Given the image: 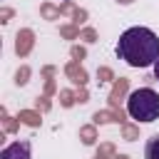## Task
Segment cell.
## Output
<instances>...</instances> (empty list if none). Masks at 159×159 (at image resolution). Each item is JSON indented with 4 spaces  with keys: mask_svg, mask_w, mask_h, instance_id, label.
Masks as SVG:
<instances>
[{
    "mask_svg": "<svg viewBox=\"0 0 159 159\" xmlns=\"http://www.w3.org/2000/svg\"><path fill=\"white\" fill-rule=\"evenodd\" d=\"M117 55L129 67H149L159 60V37L149 27H129L119 35Z\"/></svg>",
    "mask_w": 159,
    "mask_h": 159,
    "instance_id": "cell-1",
    "label": "cell"
},
{
    "mask_svg": "<svg viewBox=\"0 0 159 159\" xmlns=\"http://www.w3.org/2000/svg\"><path fill=\"white\" fill-rule=\"evenodd\" d=\"M127 112L137 122H154V119H159V94L152 87L134 89L127 97Z\"/></svg>",
    "mask_w": 159,
    "mask_h": 159,
    "instance_id": "cell-2",
    "label": "cell"
},
{
    "mask_svg": "<svg viewBox=\"0 0 159 159\" xmlns=\"http://www.w3.org/2000/svg\"><path fill=\"white\" fill-rule=\"evenodd\" d=\"M0 159H30V142H12L0 152Z\"/></svg>",
    "mask_w": 159,
    "mask_h": 159,
    "instance_id": "cell-3",
    "label": "cell"
},
{
    "mask_svg": "<svg viewBox=\"0 0 159 159\" xmlns=\"http://www.w3.org/2000/svg\"><path fill=\"white\" fill-rule=\"evenodd\" d=\"M32 42H35V32L32 30H20L17 37H15V52L20 57H25L30 50H32Z\"/></svg>",
    "mask_w": 159,
    "mask_h": 159,
    "instance_id": "cell-4",
    "label": "cell"
},
{
    "mask_svg": "<svg viewBox=\"0 0 159 159\" xmlns=\"http://www.w3.org/2000/svg\"><path fill=\"white\" fill-rule=\"evenodd\" d=\"M65 72H67V77H70L75 84H84V82H87V72H84L77 62H70V65L65 67Z\"/></svg>",
    "mask_w": 159,
    "mask_h": 159,
    "instance_id": "cell-5",
    "label": "cell"
},
{
    "mask_svg": "<svg viewBox=\"0 0 159 159\" xmlns=\"http://www.w3.org/2000/svg\"><path fill=\"white\" fill-rule=\"evenodd\" d=\"M17 119L22 122V124H27V127H40V112H32V109H22L20 114H17Z\"/></svg>",
    "mask_w": 159,
    "mask_h": 159,
    "instance_id": "cell-6",
    "label": "cell"
},
{
    "mask_svg": "<svg viewBox=\"0 0 159 159\" xmlns=\"http://www.w3.org/2000/svg\"><path fill=\"white\" fill-rule=\"evenodd\" d=\"M92 119H94V124H107V122H122L124 114L122 112H97Z\"/></svg>",
    "mask_w": 159,
    "mask_h": 159,
    "instance_id": "cell-7",
    "label": "cell"
},
{
    "mask_svg": "<svg viewBox=\"0 0 159 159\" xmlns=\"http://www.w3.org/2000/svg\"><path fill=\"white\" fill-rule=\"evenodd\" d=\"M127 87H129V82H127L124 77H119V82L114 84V89H112V94H109V102H112V107H114V104L122 99V94L127 92Z\"/></svg>",
    "mask_w": 159,
    "mask_h": 159,
    "instance_id": "cell-8",
    "label": "cell"
},
{
    "mask_svg": "<svg viewBox=\"0 0 159 159\" xmlns=\"http://www.w3.org/2000/svg\"><path fill=\"white\" fill-rule=\"evenodd\" d=\"M144 159H159V134H154L144 147Z\"/></svg>",
    "mask_w": 159,
    "mask_h": 159,
    "instance_id": "cell-9",
    "label": "cell"
},
{
    "mask_svg": "<svg viewBox=\"0 0 159 159\" xmlns=\"http://www.w3.org/2000/svg\"><path fill=\"white\" fill-rule=\"evenodd\" d=\"M40 12H42L47 20H57L62 10H60V7H52V5H42V7H40Z\"/></svg>",
    "mask_w": 159,
    "mask_h": 159,
    "instance_id": "cell-10",
    "label": "cell"
},
{
    "mask_svg": "<svg viewBox=\"0 0 159 159\" xmlns=\"http://www.w3.org/2000/svg\"><path fill=\"white\" fill-rule=\"evenodd\" d=\"M80 137H82L84 144H94V139H97L94 137V127H82L80 129Z\"/></svg>",
    "mask_w": 159,
    "mask_h": 159,
    "instance_id": "cell-11",
    "label": "cell"
},
{
    "mask_svg": "<svg viewBox=\"0 0 159 159\" xmlns=\"http://www.w3.org/2000/svg\"><path fill=\"white\" fill-rule=\"evenodd\" d=\"M27 77H30V67H20V70L15 72V84H25Z\"/></svg>",
    "mask_w": 159,
    "mask_h": 159,
    "instance_id": "cell-12",
    "label": "cell"
},
{
    "mask_svg": "<svg viewBox=\"0 0 159 159\" xmlns=\"http://www.w3.org/2000/svg\"><path fill=\"white\" fill-rule=\"evenodd\" d=\"M60 102H62V107H72V104H75V94H72L70 89H62V92H60Z\"/></svg>",
    "mask_w": 159,
    "mask_h": 159,
    "instance_id": "cell-13",
    "label": "cell"
},
{
    "mask_svg": "<svg viewBox=\"0 0 159 159\" xmlns=\"http://www.w3.org/2000/svg\"><path fill=\"white\" fill-rule=\"evenodd\" d=\"M2 117H5V132H15V127H17V124H15V122H12L5 112H2Z\"/></svg>",
    "mask_w": 159,
    "mask_h": 159,
    "instance_id": "cell-14",
    "label": "cell"
},
{
    "mask_svg": "<svg viewBox=\"0 0 159 159\" xmlns=\"http://www.w3.org/2000/svg\"><path fill=\"white\" fill-rule=\"evenodd\" d=\"M0 17H2V22H10V17H12V10H10V7H2V10H0Z\"/></svg>",
    "mask_w": 159,
    "mask_h": 159,
    "instance_id": "cell-15",
    "label": "cell"
},
{
    "mask_svg": "<svg viewBox=\"0 0 159 159\" xmlns=\"http://www.w3.org/2000/svg\"><path fill=\"white\" fill-rule=\"evenodd\" d=\"M124 137H127V139L132 142V139L137 137V129H134V127H124Z\"/></svg>",
    "mask_w": 159,
    "mask_h": 159,
    "instance_id": "cell-16",
    "label": "cell"
},
{
    "mask_svg": "<svg viewBox=\"0 0 159 159\" xmlns=\"http://www.w3.org/2000/svg\"><path fill=\"white\" fill-rule=\"evenodd\" d=\"M37 109H50V102H47V97H40V99H37Z\"/></svg>",
    "mask_w": 159,
    "mask_h": 159,
    "instance_id": "cell-17",
    "label": "cell"
},
{
    "mask_svg": "<svg viewBox=\"0 0 159 159\" xmlns=\"http://www.w3.org/2000/svg\"><path fill=\"white\" fill-rule=\"evenodd\" d=\"M82 37H84L87 42H94V30H84V32H82Z\"/></svg>",
    "mask_w": 159,
    "mask_h": 159,
    "instance_id": "cell-18",
    "label": "cell"
},
{
    "mask_svg": "<svg viewBox=\"0 0 159 159\" xmlns=\"http://www.w3.org/2000/svg\"><path fill=\"white\" fill-rule=\"evenodd\" d=\"M62 35H67V37H75V35H77V30H75V27H62Z\"/></svg>",
    "mask_w": 159,
    "mask_h": 159,
    "instance_id": "cell-19",
    "label": "cell"
},
{
    "mask_svg": "<svg viewBox=\"0 0 159 159\" xmlns=\"http://www.w3.org/2000/svg\"><path fill=\"white\" fill-rule=\"evenodd\" d=\"M97 75H99V77H102V80H109V77H112V72H109V70H107V67H102V70H99V72H97Z\"/></svg>",
    "mask_w": 159,
    "mask_h": 159,
    "instance_id": "cell-20",
    "label": "cell"
},
{
    "mask_svg": "<svg viewBox=\"0 0 159 159\" xmlns=\"http://www.w3.org/2000/svg\"><path fill=\"white\" fill-rule=\"evenodd\" d=\"M72 57H84V50H77V47H75V50H72Z\"/></svg>",
    "mask_w": 159,
    "mask_h": 159,
    "instance_id": "cell-21",
    "label": "cell"
},
{
    "mask_svg": "<svg viewBox=\"0 0 159 159\" xmlns=\"http://www.w3.org/2000/svg\"><path fill=\"white\" fill-rule=\"evenodd\" d=\"M154 80H157V82H159V60H157V62H154Z\"/></svg>",
    "mask_w": 159,
    "mask_h": 159,
    "instance_id": "cell-22",
    "label": "cell"
},
{
    "mask_svg": "<svg viewBox=\"0 0 159 159\" xmlns=\"http://www.w3.org/2000/svg\"><path fill=\"white\" fill-rule=\"evenodd\" d=\"M117 2H122V5H129V2H132V0H117Z\"/></svg>",
    "mask_w": 159,
    "mask_h": 159,
    "instance_id": "cell-23",
    "label": "cell"
},
{
    "mask_svg": "<svg viewBox=\"0 0 159 159\" xmlns=\"http://www.w3.org/2000/svg\"><path fill=\"white\" fill-rule=\"evenodd\" d=\"M94 159H104V154H102V152H99V154H97V157H94Z\"/></svg>",
    "mask_w": 159,
    "mask_h": 159,
    "instance_id": "cell-24",
    "label": "cell"
},
{
    "mask_svg": "<svg viewBox=\"0 0 159 159\" xmlns=\"http://www.w3.org/2000/svg\"><path fill=\"white\" fill-rule=\"evenodd\" d=\"M117 159H127V157H117Z\"/></svg>",
    "mask_w": 159,
    "mask_h": 159,
    "instance_id": "cell-25",
    "label": "cell"
},
{
    "mask_svg": "<svg viewBox=\"0 0 159 159\" xmlns=\"http://www.w3.org/2000/svg\"><path fill=\"white\" fill-rule=\"evenodd\" d=\"M65 2H67V0H65Z\"/></svg>",
    "mask_w": 159,
    "mask_h": 159,
    "instance_id": "cell-26",
    "label": "cell"
}]
</instances>
